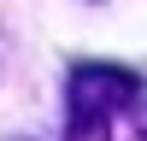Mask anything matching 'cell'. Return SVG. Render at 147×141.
Wrapping results in <instances>:
<instances>
[{"label":"cell","instance_id":"6da1fadb","mask_svg":"<svg viewBox=\"0 0 147 141\" xmlns=\"http://www.w3.org/2000/svg\"><path fill=\"white\" fill-rule=\"evenodd\" d=\"M141 94L136 70L124 65H77L65 77V141H106L112 117Z\"/></svg>","mask_w":147,"mask_h":141}]
</instances>
